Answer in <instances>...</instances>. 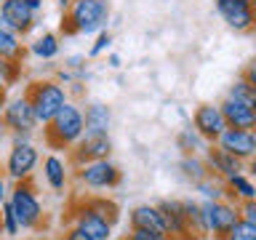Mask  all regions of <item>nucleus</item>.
<instances>
[{
    "label": "nucleus",
    "mask_w": 256,
    "mask_h": 240,
    "mask_svg": "<svg viewBox=\"0 0 256 240\" xmlns=\"http://www.w3.org/2000/svg\"><path fill=\"white\" fill-rule=\"evenodd\" d=\"M110 22L107 0H75L62 16L64 35H99Z\"/></svg>",
    "instance_id": "f257e3e1"
},
{
    "label": "nucleus",
    "mask_w": 256,
    "mask_h": 240,
    "mask_svg": "<svg viewBox=\"0 0 256 240\" xmlns=\"http://www.w3.org/2000/svg\"><path fill=\"white\" fill-rule=\"evenodd\" d=\"M83 136H86V118L83 107H78L75 102H67L59 115L43 126V142L51 150H72Z\"/></svg>",
    "instance_id": "f03ea898"
},
{
    "label": "nucleus",
    "mask_w": 256,
    "mask_h": 240,
    "mask_svg": "<svg viewBox=\"0 0 256 240\" xmlns=\"http://www.w3.org/2000/svg\"><path fill=\"white\" fill-rule=\"evenodd\" d=\"M24 94L30 96V102H32V107H35V115H38V123L40 126L51 123V120L64 110V104L70 102L67 86H62L56 78L32 80Z\"/></svg>",
    "instance_id": "7ed1b4c3"
},
{
    "label": "nucleus",
    "mask_w": 256,
    "mask_h": 240,
    "mask_svg": "<svg viewBox=\"0 0 256 240\" xmlns=\"http://www.w3.org/2000/svg\"><path fill=\"white\" fill-rule=\"evenodd\" d=\"M38 163H40V152H38L35 144L30 142V136L27 134H14L11 136V150H8L6 166H3L8 182L16 184V182L32 179Z\"/></svg>",
    "instance_id": "20e7f679"
},
{
    "label": "nucleus",
    "mask_w": 256,
    "mask_h": 240,
    "mask_svg": "<svg viewBox=\"0 0 256 240\" xmlns=\"http://www.w3.org/2000/svg\"><path fill=\"white\" fill-rule=\"evenodd\" d=\"M8 203L14 206L16 211V219H19L22 230H40L43 224V203L38 198V190L32 179L27 182H16L11 187V195H8Z\"/></svg>",
    "instance_id": "39448f33"
},
{
    "label": "nucleus",
    "mask_w": 256,
    "mask_h": 240,
    "mask_svg": "<svg viewBox=\"0 0 256 240\" xmlns=\"http://www.w3.org/2000/svg\"><path fill=\"white\" fill-rule=\"evenodd\" d=\"M203 214L208 235L214 240H224L230 230L240 222V208L232 200H203Z\"/></svg>",
    "instance_id": "423d86ee"
},
{
    "label": "nucleus",
    "mask_w": 256,
    "mask_h": 240,
    "mask_svg": "<svg viewBox=\"0 0 256 240\" xmlns=\"http://www.w3.org/2000/svg\"><path fill=\"white\" fill-rule=\"evenodd\" d=\"M72 171H75L78 184L86 190H115L120 184V168L112 163L110 158L78 166V168H72Z\"/></svg>",
    "instance_id": "0eeeda50"
},
{
    "label": "nucleus",
    "mask_w": 256,
    "mask_h": 240,
    "mask_svg": "<svg viewBox=\"0 0 256 240\" xmlns=\"http://www.w3.org/2000/svg\"><path fill=\"white\" fill-rule=\"evenodd\" d=\"M67 219H70V224H75V227H80L83 232H88L94 240H110L112 238V227H115L112 222H107L104 216L96 214L94 208L86 203V198L72 200V206L67 211Z\"/></svg>",
    "instance_id": "6e6552de"
},
{
    "label": "nucleus",
    "mask_w": 256,
    "mask_h": 240,
    "mask_svg": "<svg viewBox=\"0 0 256 240\" xmlns=\"http://www.w3.org/2000/svg\"><path fill=\"white\" fill-rule=\"evenodd\" d=\"M0 118H3V123L8 126V131L11 134H27L32 136L38 131V115H35V107H32L30 96L22 94L16 96V99H11L3 107V112H0Z\"/></svg>",
    "instance_id": "1a4fd4ad"
},
{
    "label": "nucleus",
    "mask_w": 256,
    "mask_h": 240,
    "mask_svg": "<svg viewBox=\"0 0 256 240\" xmlns=\"http://www.w3.org/2000/svg\"><path fill=\"white\" fill-rule=\"evenodd\" d=\"M214 3L230 30L240 32V35L256 30V6L251 0H214Z\"/></svg>",
    "instance_id": "9d476101"
},
{
    "label": "nucleus",
    "mask_w": 256,
    "mask_h": 240,
    "mask_svg": "<svg viewBox=\"0 0 256 240\" xmlns=\"http://www.w3.org/2000/svg\"><path fill=\"white\" fill-rule=\"evenodd\" d=\"M110 152H112L110 134H86L70 150V166L78 168V166L94 163V160H104V158H110Z\"/></svg>",
    "instance_id": "9b49d317"
},
{
    "label": "nucleus",
    "mask_w": 256,
    "mask_h": 240,
    "mask_svg": "<svg viewBox=\"0 0 256 240\" xmlns=\"http://www.w3.org/2000/svg\"><path fill=\"white\" fill-rule=\"evenodd\" d=\"M192 126L198 128V134L208 144H216L219 136L230 128L227 120H224L222 104H200V107H195V112H192Z\"/></svg>",
    "instance_id": "f8f14e48"
},
{
    "label": "nucleus",
    "mask_w": 256,
    "mask_h": 240,
    "mask_svg": "<svg viewBox=\"0 0 256 240\" xmlns=\"http://www.w3.org/2000/svg\"><path fill=\"white\" fill-rule=\"evenodd\" d=\"M0 19L19 35H30L38 24V11L24 0H0Z\"/></svg>",
    "instance_id": "ddd939ff"
},
{
    "label": "nucleus",
    "mask_w": 256,
    "mask_h": 240,
    "mask_svg": "<svg viewBox=\"0 0 256 240\" xmlns=\"http://www.w3.org/2000/svg\"><path fill=\"white\" fill-rule=\"evenodd\" d=\"M216 147H222L224 152H230V155H235L240 160H251L256 155V136H254V128H227L219 142H216Z\"/></svg>",
    "instance_id": "4468645a"
},
{
    "label": "nucleus",
    "mask_w": 256,
    "mask_h": 240,
    "mask_svg": "<svg viewBox=\"0 0 256 240\" xmlns=\"http://www.w3.org/2000/svg\"><path fill=\"white\" fill-rule=\"evenodd\" d=\"M203 160H206L211 176H219V179H224V182H227L230 176L246 171V160L230 155V152H224L222 147H216V144H208V150L203 152Z\"/></svg>",
    "instance_id": "2eb2a0df"
},
{
    "label": "nucleus",
    "mask_w": 256,
    "mask_h": 240,
    "mask_svg": "<svg viewBox=\"0 0 256 240\" xmlns=\"http://www.w3.org/2000/svg\"><path fill=\"white\" fill-rule=\"evenodd\" d=\"M160 211H163L166 219V232L174 235L176 240H198L187 227V216H184V206L182 200H160Z\"/></svg>",
    "instance_id": "dca6fc26"
},
{
    "label": "nucleus",
    "mask_w": 256,
    "mask_h": 240,
    "mask_svg": "<svg viewBox=\"0 0 256 240\" xmlns=\"http://www.w3.org/2000/svg\"><path fill=\"white\" fill-rule=\"evenodd\" d=\"M219 104H222L224 120H227L230 128H256V107L232 99V96H224Z\"/></svg>",
    "instance_id": "f3484780"
},
{
    "label": "nucleus",
    "mask_w": 256,
    "mask_h": 240,
    "mask_svg": "<svg viewBox=\"0 0 256 240\" xmlns=\"http://www.w3.org/2000/svg\"><path fill=\"white\" fill-rule=\"evenodd\" d=\"M70 171H72V166L64 158H59V155H48L43 160V179H46L48 187H51L54 192H59V195L67 192Z\"/></svg>",
    "instance_id": "a211bd4d"
},
{
    "label": "nucleus",
    "mask_w": 256,
    "mask_h": 240,
    "mask_svg": "<svg viewBox=\"0 0 256 240\" xmlns=\"http://www.w3.org/2000/svg\"><path fill=\"white\" fill-rule=\"evenodd\" d=\"M128 224L131 230H155V232H166V219L160 206H136L131 214H128Z\"/></svg>",
    "instance_id": "6ab92c4d"
},
{
    "label": "nucleus",
    "mask_w": 256,
    "mask_h": 240,
    "mask_svg": "<svg viewBox=\"0 0 256 240\" xmlns=\"http://www.w3.org/2000/svg\"><path fill=\"white\" fill-rule=\"evenodd\" d=\"M83 118H86V134H110L112 126V112L107 104L102 102H91L83 107Z\"/></svg>",
    "instance_id": "aec40b11"
},
{
    "label": "nucleus",
    "mask_w": 256,
    "mask_h": 240,
    "mask_svg": "<svg viewBox=\"0 0 256 240\" xmlns=\"http://www.w3.org/2000/svg\"><path fill=\"white\" fill-rule=\"evenodd\" d=\"M224 184H227V200H232V203L240 206V203H246V200H256V182L246 171L230 176Z\"/></svg>",
    "instance_id": "412c9836"
},
{
    "label": "nucleus",
    "mask_w": 256,
    "mask_h": 240,
    "mask_svg": "<svg viewBox=\"0 0 256 240\" xmlns=\"http://www.w3.org/2000/svg\"><path fill=\"white\" fill-rule=\"evenodd\" d=\"M24 54H27V48H24V43H22V35H19V32H14L3 19H0V56L22 62Z\"/></svg>",
    "instance_id": "4be33fe9"
},
{
    "label": "nucleus",
    "mask_w": 256,
    "mask_h": 240,
    "mask_svg": "<svg viewBox=\"0 0 256 240\" xmlns=\"http://www.w3.org/2000/svg\"><path fill=\"white\" fill-rule=\"evenodd\" d=\"M182 206H184V216H187V227H190L192 235H195L198 240L211 238L208 235V227H206L203 200H182Z\"/></svg>",
    "instance_id": "5701e85b"
},
{
    "label": "nucleus",
    "mask_w": 256,
    "mask_h": 240,
    "mask_svg": "<svg viewBox=\"0 0 256 240\" xmlns=\"http://www.w3.org/2000/svg\"><path fill=\"white\" fill-rule=\"evenodd\" d=\"M59 51H62V43H59V35H56V32H43V35H38L30 43V54L38 56V59H43V62L56 59Z\"/></svg>",
    "instance_id": "b1692460"
},
{
    "label": "nucleus",
    "mask_w": 256,
    "mask_h": 240,
    "mask_svg": "<svg viewBox=\"0 0 256 240\" xmlns=\"http://www.w3.org/2000/svg\"><path fill=\"white\" fill-rule=\"evenodd\" d=\"M179 171H182L184 179L192 182V184H198V182H203V179H208V176H211V171H208L203 155H184V158L179 160Z\"/></svg>",
    "instance_id": "393cba45"
},
{
    "label": "nucleus",
    "mask_w": 256,
    "mask_h": 240,
    "mask_svg": "<svg viewBox=\"0 0 256 240\" xmlns=\"http://www.w3.org/2000/svg\"><path fill=\"white\" fill-rule=\"evenodd\" d=\"M176 144H179V150L184 152V155H203V152L208 150V142L198 134L195 126L182 128L179 136H176Z\"/></svg>",
    "instance_id": "a878e982"
},
{
    "label": "nucleus",
    "mask_w": 256,
    "mask_h": 240,
    "mask_svg": "<svg viewBox=\"0 0 256 240\" xmlns=\"http://www.w3.org/2000/svg\"><path fill=\"white\" fill-rule=\"evenodd\" d=\"M195 190L200 192L203 200H227V184H224V179H219V176H208V179L198 182Z\"/></svg>",
    "instance_id": "bb28decb"
},
{
    "label": "nucleus",
    "mask_w": 256,
    "mask_h": 240,
    "mask_svg": "<svg viewBox=\"0 0 256 240\" xmlns=\"http://www.w3.org/2000/svg\"><path fill=\"white\" fill-rule=\"evenodd\" d=\"M86 203L94 208L99 216H104L107 222H112V224H118V219H120V208H118V203L115 200H110V198H102V195H91V198H86Z\"/></svg>",
    "instance_id": "cd10ccee"
},
{
    "label": "nucleus",
    "mask_w": 256,
    "mask_h": 240,
    "mask_svg": "<svg viewBox=\"0 0 256 240\" xmlns=\"http://www.w3.org/2000/svg\"><path fill=\"white\" fill-rule=\"evenodd\" d=\"M0 232H3L6 238H19V232H22V224L16 219V211L8 200L0 206Z\"/></svg>",
    "instance_id": "c85d7f7f"
},
{
    "label": "nucleus",
    "mask_w": 256,
    "mask_h": 240,
    "mask_svg": "<svg viewBox=\"0 0 256 240\" xmlns=\"http://www.w3.org/2000/svg\"><path fill=\"white\" fill-rule=\"evenodd\" d=\"M227 96H232V99H238V102H246V104H251V107H256V88L248 83L246 78H238L235 83L230 86V91Z\"/></svg>",
    "instance_id": "c756f323"
},
{
    "label": "nucleus",
    "mask_w": 256,
    "mask_h": 240,
    "mask_svg": "<svg viewBox=\"0 0 256 240\" xmlns=\"http://www.w3.org/2000/svg\"><path fill=\"white\" fill-rule=\"evenodd\" d=\"M22 75V62H16V59H6V56H0V78L6 80L8 86L16 83Z\"/></svg>",
    "instance_id": "7c9ffc66"
},
{
    "label": "nucleus",
    "mask_w": 256,
    "mask_h": 240,
    "mask_svg": "<svg viewBox=\"0 0 256 240\" xmlns=\"http://www.w3.org/2000/svg\"><path fill=\"white\" fill-rule=\"evenodd\" d=\"M224 240H256V227L254 224H248V222H243L240 219L235 227L230 230V235L224 238Z\"/></svg>",
    "instance_id": "2f4dec72"
},
{
    "label": "nucleus",
    "mask_w": 256,
    "mask_h": 240,
    "mask_svg": "<svg viewBox=\"0 0 256 240\" xmlns=\"http://www.w3.org/2000/svg\"><path fill=\"white\" fill-rule=\"evenodd\" d=\"M110 46H112V35H110L107 30H104V32H99V35H96L94 46L88 48V56H91V59H99L102 54H107V51H110Z\"/></svg>",
    "instance_id": "473e14b6"
},
{
    "label": "nucleus",
    "mask_w": 256,
    "mask_h": 240,
    "mask_svg": "<svg viewBox=\"0 0 256 240\" xmlns=\"http://www.w3.org/2000/svg\"><path fill=\"white\" fill-rule=\"evenodd\" d=\"M123 240H176L168 232H155V230H131Z\"/></svg>",
    "instance_id": "72a5a7b5"
},
{
    "label": "nucleus",
    "mask_w": 256,
    "mask_h": 240,
    "mask_svg": "<svg viewBox=\"0 0 256 240\" xmlns=\"http://www.w3.org/2000/svg\"><path fill=\"white\" fill-rule=\"evenodd\" d=\"M238 208H240V219L256 227V200H246V203H240Z\"/></svg>",
    "instance_id": "f704fd0d"
},
{
    "label": "nucleus",
    "mask_w": 256,
    "mask_h": 240,
    "mask_svg": "<svg viewBox=\"0 0 256 240\" xmlns=\"http://www.w3.org/2000/svg\"><path fill=\"white\" fill-rule=\"evenodd\" d=\"M62 240H94L88 232H83L80 227H75V224H70L67 230H64V235H62Z\"/></svg>",
    "instance_id": "c9c22d12"
},
{
    "label": "nucleus",
    "mask_w": 256,
    "mask_h": 240,
    "mask_svg": "<svg viewBox=\"0 0 256 240\" xmlns=\"http://www.w3.org/2000/svg\"><path fill=\"white\" fill-rule=\"evenodd\" d=\"M240 78H246L248 83L256 88V59H251V62L246 64V67H243V75H240Z\"/></svg>",
    "instance_id": "e433bc0d"
},
{
    "label": "nucleus",
    "mask_w": 256,
    "mask_h": 240,
    "mask_svg": "<svg viewBox=\"0 0 256 240\" xmlns=\"http://www.w3.org/2000/svg\"><path fill=\"white\" fill-rule=\"evenodd\" d=\"M8 195H11V190H8V176H6V171H0V206L8 200Z\"/></svg>",
    "instance_id": "4c0bfd02"
},
{
    "label": "nucleus",
    "mask_w": 256,
    "mask_h": 240,
    "mask_svg": "<svg viewBox=\"0 0 256 240\" xmlns=\"http://www.w3.org/2000/svg\"><path fill=\"white\" fill-rule=\"evenodd\" d=\"M8 104V83L3 78H0V112H3V107Z\"/></svg>",
    "instance_id": "58836bf2"
},
{
    "label": "nucleus",
    "mask_w": 256,
    "mask_h": 240,
    "mask_svg": "<svg viewBox=\"0 0 256 240\" xmlns=\"http://www.w3.org/2000/svg\"><path fill=\"white\" fill-rule=\"evenodd\" d=\"M107 64H110L112 70H120V67H123V59H120L118 54H110V56H107Z\"/></svg>",
    "instance_id": "ea45409f"
},
{
    "label": "nucleus",
    "mask_w": 256,
    "mask_h": 240,
    "mask_svg": "<svg viewBox=\"0 0 256 240\" xmlns=\"http://www.w3.org/2000/svg\"><path fill=\"white\" fill-rule=\"evenodd\" d=\"M246 174H248V176H251V179L256 182V155H254V158L246 163Z\"/></svg>",
    "instance_id": "a19ab883"
},
{
    "label": "nucleus",
    "mask_w": 256,
    "mask_h": 240,
    "mask_svg": "<svg viewBox=\"0 0 256 240\" xmlns=\"http://www.w3.org/2000/svg\"><path fill=\"white\" fill-rule=\"evenodd\" d=\"M11 136H14V134H11V131H8V126L3 123V118H0V144H3L6 139H11Z\"/></svg>",
    "instance_id": "79ce46f5"
},
{
    "label": "nucleus",
    "mask_w": 256,
    "mask_h": 240,
    "mask_svg": "<svg viewBox=\"0 0 256 240\" xmlns=\"http://www.w3.org/2000/svg\"><path fill=\"white\" fill-rule=\"evenodd\" d=\"M24 3H27V6H32V8H35V11H40V8H43V3H46V0H24Z\"/></svg>",
    "instance_id": "37998d69"
},
{
    "label": "nucleus",
    "mask_w": 256,
    "mask_h": 240,
    "mask_svg": "<svg viewBox=\"0 0 256 240\" xmlns=\"http://www.w3.org/2000/svg\"><path fill=\"white\" fill-rule=\"evenodd\" d=\"M56 3H59V6H62V11H67V8H70L72 3H75V0H56Z\"/></svg>",
    "instance_id": "c03bdc74"
},
{
    "label": "nucleus",
    "mask_w": 256,
    "mask_h": 240,
    "mask_svg": "<svg viewBox=\"0 0 256 240\" xmlns=\"http://www.w3.org/2000/svg\"><path fill=\"white\" fill-rule=\"evenodd\" d=\"M251 3H254V6H256V0H251Z\"/></svg>",
    "instance_id": "a18cd8bd"
},
{
    "label": "nucleus",
    "mask_w": 256,
    "mask_h": 240,
    "mask_svg": "<svg viewBox=\"0 0 256 240\" xmlns=\"http://www.w3.org/2000/svg\"><path fill=\"white\" fill-rule=\"evenodd\" d=\"M254 136H256V128H254Z\"/></svg>",
    "instance_id": "49530a36"
}]
</instances>
